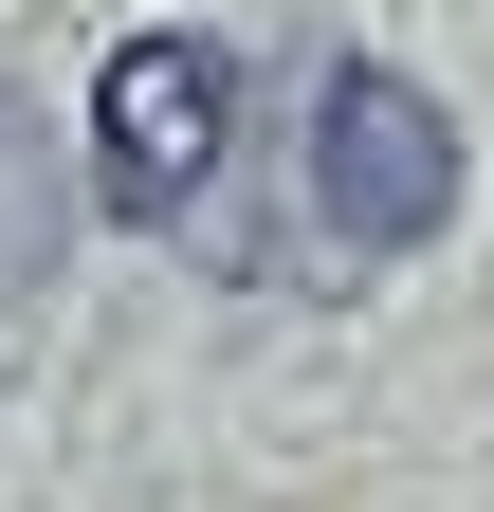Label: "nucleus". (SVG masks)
Masks as SVG:
<instances>
[{
	"label": "nucleus",
	"mask_w": 494,
	"mask_h": 512,
	"mask_svg": "<svg viewBox=\"0 0 494 512\" xmlns=\"http://www.w3.org/2000/svg\"><path fill=\"white\" fill-rule=\"evenodd\" d=\"M458 183H476L458 110L403 55H330V92H312V238L330 256H421L458 220Z\"/></svg>",
	"instance_id": "f257e3e1"
},
{
	"label": "nucleus",
	"mask_w": 494,
	"mask_h": 512,
	"mask_svg": "<svg viewBox=\"0 0 494 512\" xmlns=\"http://www.w3.org/2000/svg\"><path fill=\"white\" fill-rule=\"evenodd\" d=\"M238 165V55L220 37H110L92 74V202L129 238H183Z\"/></svg>",
	"instance_id": "f03ea898"
},
{
	"label": "nucleus",
	"mask_w": 494,
	"mask_h": 512,
	"mask_svg": "<svg viewBox=\"0 0 494 512\" xmlns=\"http://www.w3.org/2000/svg\"><path fill=\"white\" fill-rule=\"evenodd\" d=\"M55 238H74V165H55L37 92H0V311H19V293L55 275Z\"/></svg>",
	"instance_id": "7ed1b4c3"
}]
</instances>
